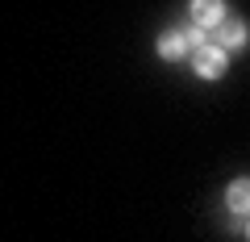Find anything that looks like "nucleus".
Returning <instances> with one entry per match:
<instances>
[{
  "label": "nucleus",
  "instance_id": "obj_1",
  "mask_svg": "<svg viewBox=\"0 0 250 242\" xmlns=\"http://www.w3.org/2000/svg\"><path fill=\"white\" fill-rule=\"evenodd\" d=\"M225 63H229V54H225L217 42H205L200 50H192V67H196L200 80H221V75H225Z\"/></svg>",
  "mask_w": 250,
  "mask_h": 242
},
{
  "label": "nucleus",
  "instance_id": "obj_2",
  "mask_svg": "<svg viewBox=\"0 0 250 242\" xmlns=\"http://www.w3.org/2000/svg\"><path fill=\"white\" fill-rule=\"evenodd\" d=\"M188 17L200 29H217L225 21V0H192V4H188Z\"/></svg>",
  "mask_w": 250,
  "mask_h": 242
},
{
  "label": "nucleus",
  "instance_id": "obj_3",
  "mask_svg": "<svg viewBox=\"0 0 250 242\" xmlns=\"http://www.w3.org/2000/svg\"><path fill=\"white\" fill-rule=\"evenodd\" d=\"M213 42L221 46L225 54H229V50H242V46L250 42V29L242 25V21H233V17H225L221 25H217V38H213Z\"/></svg>",
  "mask_w": 250,
  "mask_h": 242
},
{
  "label": "nucleus",
  "instance_id": "obj_4",
  "mask_svg": "<svg viewBox=\"0 0 250 242\" xmlns=\"http://www.w3.org/2000/svg\"><path fill=\"white\" fill-rule=\"evenodd\" d=\"M225 209H229L233 217H246L250 213V176L233 179L229 188H225Z\"/></svg>",
  "mask_w": 250,
  "mask_h": 242
},
{
  "label": "nucleus",
  "instance_id": "obj_5",
  "mask_svg": "<svg viewBox=\"0 0 250 242\" xmlns=\"http://www.w3.org/2000/svg\"><path fill=\"white\" fill-rule=\"evenodd\" d=\"M154 50H159V59H167V63H175V59L192 54V50H188V42H184V34H179V29H171V34H159Z\"/></svg>",
  "mask_w": 250,
  "mask_h": 242
},
{
  "label": "nucleus",
  "instance_id": "obj_6",
  "mask_svg": "<svg viewBox=\"0 0 250 242\" xmlns=\"http://www.w3.org/2000/svg\"><path fill=\"white\" fill-rule=\"evenodd\" d=\"M179 34H184L188 50H200V46L208 42V34H205V29H200V25H184V29H179Z\"/></svg>",
  "mask_w": 250,
  "mask_h": 242
},
{
  "label": "nucleus",
  "instance_id": "obj_7",
  "mask_svg": "<svg viewBox=\"0 0 250 242\" xmlns=\"http://www.w3.org/2000/svg\"><path fill=\"white\" fill-rule=\"evenodd\" d=\"M246 238H250V225H246Z\"/></svg>",
  "mask_w": 250,
  "mask_h": 242
}]
</instances>
